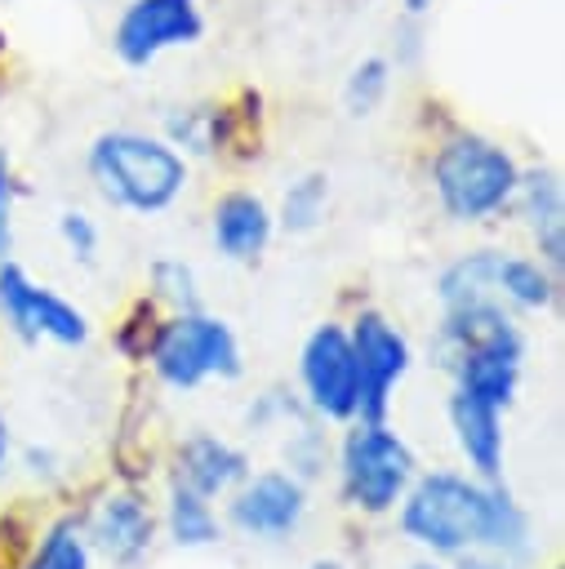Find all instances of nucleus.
<instances>
[{"mask_svg": "<svg viewBox=\"0 0 565 569\" xmlns=\"http://www.w3.org/2000/svg\"><path fill=\"white\" fill-rule=\"evenodd\" d=\"M400 529L440 556H458L467 547H498L529 560V520L494 480L480 485L454 471L423 476L400 507Z\"/></svg>", "mask_w": 565, "mask_h": 569, "instance_id": "obj_1", "label": "nucleus"}, {"mask_svg": "<svg viewBox=\"0 0 565 569\" xmlns=\"http://www.w3.org/2000/svg\"><path fill=\"white\" fill-rule=\"evenodd\" d=\"M89 178L111 209L165 213L187 187V160L169 138L107 129L89 147Z\"/></svg>", "mask_w": 565, "mask_h": 569, "instance_id": "obj_2", "label": "nucleus"}, {"mask_svg": "<svg viewBox=\"0 0 565 569\" xmlns=\"http://www.w3.org/2000/svg\"><path fill=\"white\" fill-rule=\"evenodd\" d=\"M516 160L480 133H454L432 156V187L454 222H485L503 213L516 196Z\"/></svg>", "mask_w": 565, "mask_h": 569, "instance_id": "obj_3", "label": "nucleus"}, {"mask_svg": "<svg viewBox=\"0 0 565 569\" xmlns=\"http://www.w3.org/2000/svg\"><path fill=\"white\" fill-rule=\"evenodd\" d=\"M151 365L169 387L187 391V387H200L205 378H236L240 373V347L222 320H214L196 307V311H178L156 333Z\"/></svg>", "mask_w": 565, "mask_h": 569, "instance_id": "obj_4", "label": "nucleus"}, {"mask_svg": "<svg viewBox=\"0 0 565 569\" xmlns=\"http://www.w3.org/2000/svg\"><path fill=\"white\" fill-rule=\"evenodd\" d=\"M414 480V453L383 427L360 422L343 440V489L365 511H387L405 498Z\"/></svg>", "mask_w": 565, "mask_h": 569, "instance_id": "obj_5", "label": "nucleus"}, {"mask_svg": "<svg viewBox=\"0 0 565 569\" xmlns=\"http://www.w3.org/2000/svg\"><path fill=\"white\" fill-rule=\"evenodd\" d=\"M205 36V13L196 0H129L116 18L111 49L125 67H151L169 49H187Z\"/></svg>", "mask_w": 565, "mask_h": 569, "instance_id": "obj_6", "label": "nucleus"}, {"mask_svg": "<svg viewBox=\"0 0 565 569\" xmlns=\"http://www.w3.org/2000/svg\"><path fill=\"white\" fill-rule=\"evenodd\" d=\"M0 316L4 325L22 338V342H62V347H80L89 338V320L80 307H71L67 298H58L53 289L36 284L18 262H0Z\"/></svg>", "mask_w": 565, "mask_h": 569, "instance_id": "obj_7", "label": "nucleus"}, {"mask_svg": "<svg viewBox=\"0 0 565 569\" xmlns=\"http://www.w3.org/2000/svg\"><path fill=\"white\" fill-rule=\"evenodd\" d=\"M347 338H351V360H356V413L360 422H383L387 396L409 369V342L378 311H360Z\"/></svg>", "mask_w": 565, "mask_h": 569, "instance_id": "obj_8", "label": "nucleus"}, {"mask_svg": "<svg viewBox=\"0 0 565 569\" xmlns=\"http://www.w3.org/2000/svg\"><path fill=\"white\" fill-rule=\"evenodd\" d=\"M303 387L316 413L325 418H351L356 413V360H351V338L338 325L311 329L303 342Z\"/></svg>", "mask_w": 565, "mask_h": 569, "instance_id": "obj_9", "label": "nucleus"}, {"mask_svg": "<svg viewBox=\"0 0 565 569\" xmlns=\"http://www.w3.org/2000/svg\"><path fill=\"white\" fill-rule=\"evenodd\" d=\"M298 520H303V485L280 471L254 476L231 502V525L254 538H280Z\"/></svg>", "mask_w": 565, "mask_h": 569, "instance_id": "obj_10", "label": "nucleus"}, {"mask_svg": "<svg viewBox=\"0 0 565 569\" xmlns=\"http://www.w3.org/2000/svg\"><path fill=\"white\" fill-rule=\"evenodd\" d=\"M271 227H276V218L254 191H227L214 204V222H209L214 249L222 258H231V262H254L267 249Z\"/></svg>", "mask_w": 565, "mask_h": 569, "instance_id": "obj_11", "label": "nucleus"}, {"mask_svg": "<svg viewBox=\"0 0 565 569\" xmlns=\"http://www.w3.org/2000/svg\"><path fill=\"white\" fill-rule=\"evenodd\" d=\"M449 427H454V440L467 453V462L485 480H498V471H503V422H498V405H489V400L454 387V396H449Z\"/></svg>", "mask_w": 565, "mask_h": 569, "instance_id": "obj_12", "label": "nucleus"}, {"mask_svg": "<svg viewBox=\"0 0 565 569\" xmlns=\"http://www.w3.org/2000/svg\"><path fill=\"white\" fill-rule=\"evenodd\" d=\"M151 529H156V520H151V511H147L133 493H111V498L93 511L89 538H93V547H98L107 560L133 565V560L151 547Z\"/></svg>", "mask_w": 565, "mask_h": 569, "instance_id": "obj_13", "label": "nucleus"}, {"mask_svg": "<svg viewBox=\"0 0 565 569\" xmlns=\"http://www.w3.org/2000/svg\"><path fill=\"white\" fill-rule=\"evenodd\" d=\"M236 480H245V453L231 449L227 440L214 436H191L178 453V485L196 489L200 498H214L222 489H231Z\"/></svg>", "mask_w": 565, "mask_h": 569, "instance_id": "obj_14", "label": "nucleus"}, {"mask_svg": "<svg viewBox=\"0 0 565 569\" xmlns=\"http://www.w3.org/2000/svg\"><path fill=\"white\" fill-rule=\"evenodd\" d=\"M534 231V244L543 253V262L556 271L561 267V187H556V173L547 169H529L516 178V196H512Z\"/></svg>", "mask_w": 565, "mask_h": 569, "instance_id": "obj_15", "label": "nucleus"}, {"mask_svg": "<svg viewBox=\"0 0 565 569\" xmlns=\"http://www.w3.org/2000/svg\"><path fill=\"white\" fill-rule=\"evenodd\" d=\"M463 391L489 400V405H512L516 396V378H521V356H494V351H467L458 360L445 365Z\"/></svg>", "mask_w": 565, "mask_h": 569, "instance_id": "obj_16", "label": "nucleus"}, {"mask_svg": "<svg viewBox=\"0 0 565 569\" xmlns=\"http://www.w3.org/2000/svg\"><path fill=\"white\" fill-rule=\"evenodd\" d=\"M494 293L516 302V307H547L556 298V280L547 276V267L538 258H516V253H498V267H494Z\"/></svg>", "mask_w": 565, "mask_h": 569, "instance_id": "obj_17", "label": "nucleus"}, {"mask_svg": "<svg viewBox=\"0 0 565 569\" xmlns=\"http://www.w3.org/2000/svg\"><path fill=\"white\" fill-rule=\"evenodd\" d=\"M494 267H498V249H472L458 262H449L440 271V302H472V298H494Z\"/></svg>", "mask_w": 565, "mask_h": 569, "instance_id": "obj_18", "label": "nucleus"}, {"mask_svg": "<svg viewBox=\"0 0 565 569\" xmlns=\"http://www.w3.org/2000/svg\"><path fill=\"white\" fill-rule=\"evenodd\" d=\"M169 533L178 547H209L218 538V520L209 511V498H200L187 485L169 489Z\"/></svg>", "mask_w": 565, "mask_h": 569, "instance_id": "obj_19", "label": "nucleus"}, {"mask_svg": "<svg viewBox=\"0 0 565 569\" xmlns=\"http://www.w3.org/2000/svg\"><path fill=\"white\" fill-rule=\"evenodd\" d=\"M325 204H329V178L325 173H303L298 182H289V191L280 200V227L303 236V231L320 227Z\"/></svg>", "mask_w": 565, "mask_h": 569, "instance_id": "obj_20", "label": "nucleus"}, {"mask_svg": "<svg viewBox=\"0 0 565 569\" xmlns=\"http://www.w3.org/2000/svg\"><path fill=\"white\" fill-rule=\"evenodd\" d=\"M387 89H391V62L378 58V53H369V58H360L351 67V76L343 84V102H347L351 116H369L387 98Z\"/></svg>", "mask_w": 565, "mask_h": 569, "instance_id": "obj_21", "label": "nucleus"}, {"mask_svg": "<svg viewBox=\"0 0 565 569\" xmlns=\"http://www.w3.org/2000/svg\"><path fill=\"white\" fill-rule=\"evenodd\" d=\"M31 569H89V542L80 538V529L71 520L53 525L49 538L40 542Z\"/></svg>", "mask_w": 565, "mask_h": 569, "instance_id": "obj_22", "label": "nucleus"}, {"mask_svg": "<svg viewBox=\"0 0 565 569\" xmlns=\"http://www.w3.org/2000/svg\"><path fill=\"white\" fill-rule=\"evenodd\" d=\"M151 284H156V293H160L165 302H174L178 311H196V307H200V298H196V276H191V267L178 262V258L156 262V267H151Z\"/></svg>", "mask_w": 565, "mask_h": 569, "instance_id": "obj_23", "label": "nucleus"}, {"mask_svg": "<svg viewBox=\"0 0 565 569\" xmlns=\"http://www.w3.org/2000/svg\"><path fill=\"white\" fill-rule=\"evenodd\" d=\"M169 142L174 147H187V151H214L218 147V116L214 111H182L169 120Z\"/></svg>", "mask_w": 565, "mask_h": 569, "instance_id": "obj_24", "label": "nucleus"}, {"mask_svg": "<svg viewBox=\"0 0 565 569\" xmlns=\"http://www.w3.org/2000/svg\"><path fill=\"white\" fill-rule=\"evenodd\" d=\"M58 236H62V244H67V253H71V258L93 262V253H98V227H93V218H89V213L67 209V213L58 218Z\"/></svg>", "mask_w": 565, "mask_h": 569, "instance_id": "obj_25", "label": "nucleus"}, {"mask_svg": "<svg viewBox=\"0 0 565 569\" xmlns=\"http://www.w3.org/2000/svg\"><path fill=\"white\" fill-rule=\"evenodd\" d=\"M454 565L458 569H525L521 556H507L498 547H467V551L454 556Z\"/></svg>", "mask_w": 565, "mask_h": 569, "instance_id": "obj_26", "label": "nucleus"}, {"mask_svg": "<svg viewBox=\"0 0 565 569\" xmlns=\"http://www.w3.org/2000/svg\"><path fill=\"white\" fill-rule=\"evenodd\" d=\"M9 236H13V173L9 160L0 156V262L9 253Z\"/></svg>", "mask_w": 565, "mask_h": 569, "instance_id": "obj_27", "label": "nucleus"}, {"mask_svg": "<svg viewBox=\"0 0 565 569\" xmlns=\"http://www.w3.org/2000/svg\"><path fill=\"white\" fill-rule=\"evenodd\" d=\"M4 462H9V427L0 418V471H4Z\"/></svg>", "mask_w": 565, "mask_h": 569, "instance_id": "obj_28", "label": "nucleus"}, {"mask_svg": "<svg viewBox=\"0 0 565 569\" xmlns=\"http://www.w3.org/2000/svg\"><path fill=\"white\" fill-rule=\"evenodd\" d=\"M427 4H432V0H405V9H409V13H423Z\"/></svg>", "mask_w": 565, "mask_h": 569, "instance_id": "obj_29", "label": "nucleus"}, {"mask_svg": "<svg viewBox=\"0 0 565 569\" xmlns=\"http://www.w3.org/2000/svg\"><path fill=\"white\" fill-rule=\"evenodd\" d=\"M311 569H343V565H338V560H316Z\"/></svg>", "mask_w": 565, "mask_h": 569, "instance_id": "obj_30", "label": "nucleus"}, {"mask_svg": "<svg viewBox=\"0 0 565 569\" xmlns=\"http://www.w3.org/2000/svg\"><path fill=\"white\" fill-rule=\"evenodd\" d=\"M414 569H436V565H414Z\"/></svg>", "mask_w": 565, "mask_h": 569, "instance_id": "obj_31", "label": "nucleus"}]
</instances>
